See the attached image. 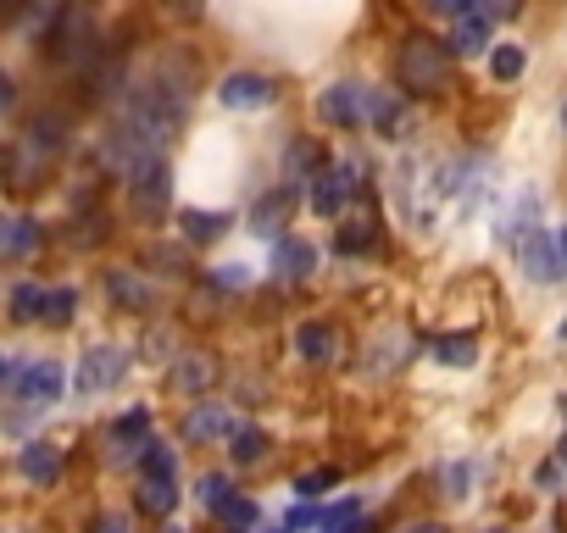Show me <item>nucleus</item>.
<instances>
[{"mask_svg": "<svg viewBox=\"0 0 567 533\" xmlns=\"http://www.w3.org/2000/svg\"><path fill=\"white\" fill-rule=\"evenodd\" d=\"M395 79H401V90L417 95V101L445 95V84H451V40L406 34L401 51H395Z\"/></svg>", "mask_w": 567, "mask_h": 533, "instance_id": "obj_1", "label": "nucleus"}, {"mask_svg": "<svg viewBox=\"0 0 567 533\" xmlns=\"http://www.w3.org/2000/svg\"><path fill=\"white\" fill-rule=\"evenodd\" d=\"M62 362L56 356H34V362H7V395L29 411H45L62 400Z\"/></svg>", "mask_w": 567, "mask_h": 533, "instance_id": "obj_2", "label": "nucleus"}, {"mask_svg": "<svg viewBox=\"0 0 567 533\" xmlns=\"http://www.w3.org/2000/svg\"><path fill=\"white\" fill-rule=\"evenodd\" d=\"M45 45H51V56L62 67H90V56H95V23H90V12L84 7H68L62 23H56V34Z\"/></svg>", "mask_w": 567, "mask_h": 533, "instance_id": "obj_3", "label": "nucleus"}, {"mask_svg": "<svg viewBox=\"0 0 567 533\" xmlns=\"http://www.w3.org/2000/svg\"><path fill=\"white\" fill-rule=\"evenodd\" d=\"M123 373H128V351H117V345H95V351H84V356H79V373H73V384H79V395L90 400V395L112 389Z\"/></svg>", "mask_w": 567, "mask_h": 533, "instance_id": "obj_4", "label": "nucleus"}, {"mask_svg": "<svg viewBox=\"0 0 567 533\" xmlns=\"http://www.w3.org/2000/svg\"><path fill=\"white\" fill-rule=\"evenodd\" d=\"M357 173H362L357 161H334V167L312 173V184H307V195H312V211H323V217H340V211H346V195L362 184Z\"/></svg>", "mask_w": 567, "mask_h": 533, "instance_id": "obj_5", "label": "nucleus"}, {"mask_svg": "<svg viewBox=\"0 0 567 533\" xmlns=\"http://www.w3.org/2000/svg\"><path fill=\"white\" fill-rule=\"evenodd\" d=\"M517 7H467L456 23H451V51L456 56H478L484 45H489V23L495 18H512Z\"/></svg>", "mask_w": 567, "mask_h": 533, "instance_id": "obj_6", "label": "nucleus"}, {"mask_svg": "<svg viewBox=\"0 0 567 533\" xmlns=\"http://www.w3.org/2000/svg\"><path fill=\"white\" fill-rule=\"evenodd\" d=\"M517 255H523V273L534 279V284H556L561 273H567V261H561V244L550 239V233H528L523 244H517Z\"/></svg>", "mask_w": 567, "mask_h": 533, "instance_id": "obj_7", "label": "nucleus"}, {"mask_svg": "<svg viewBox=\"0 0 567 533\" xmlns=\"http://www.w3.org/2000/svg\"><path fill=\"white\" fill-rule=\"evenodd\" d=\"M278 95V84L267 79V73H228L223 84H217V101L228 106V112H256V106H267Z\"/></svg>", "mask_w": 567, "mask_h": 533, "instance_id": "obj_8", "label": "nucleus"}, {"mask_svg": "<svg viewBox=\"0 0 567 533\" xmlns=\"http://www.w3.org/2000/svg\"><path fill=\"white\" fill-rule=\"evenodd\" d=\"M323 117L340 123V128L368 123L373 117V90H362V84H329L323 90Z\"/></svg>", "mask_w": 567, "mask_h": 533, "instance_id": "obj_9", "label": "nucleus"}, {"mask_svg": "<svg viewBox=\"0 0 567 533\" xmlns=\"http://www.w3.org/2000/svg\"><path fill=\"white\" fill-rule=\"evenodd\" d=\"M239 428H234V411L223 406V400H200L189 417H184V439L189 445H206V439H234Z\"/></svg>", "mask_w": 567, "mask_h": 533, "instance_id": "obj_10", "label": "nucleus"}, {"mask_svg": "<svg viewBox=\"0 0 567 533\" xmlns=\"http://www.w3.org/2000/svg\"><path fill=\"white\" fill-rule=\"evenodd\" d=\"M290 211H296V189H272V195H261V200H256V211H250V228H256L261 239L284 244V239H290V233H284Z\"/></svg>", "mask_w": 567, "mask_h": 533, "instance_id": "obj_11", "label": "nucleus"}, {"mask_svg": "<svg viewBox=\"0 0 567 533\" xmlns=\"http://www.w3.org/2000/svg\"><path fill=\"white\" fill-rule=\"evenodd\" d=\"M128 200H134V211H145V217H162V211H167V161H151V167H140V173L128 178Z\"/></svg>", "mask_w": 567, "mask_h": 533, "instance_id": "obj_12", "label": "nucleus"}, {"mask_svg": "<svg viewBox=\"0 0 567 533\" xmlns=\"http://www.w3.org/2000/svg\"><path fill=\"white\" fill-rule=\"evenodd\" d=\"M18 472H23L29 483H56V478H62V450H56L51 439H29V445L18 450Z\"/></svg>", "mask_w": 567, "mask_h": 533, "instance_id": "obj_13", "label": "nucleus"}, {"mask_svg": "<svg viewBox=\"0 0 567 533\" xmlns=\"http://www.w3.org/2000/svg\"><path fill=\"white\" fill-rule=\"evenodd\" d=\"M272 266L284 279H312V266H318V244L312 239H284V244H272Z\"/></svg>", "mask_w": 567, "mask_h": 533, "instance_id": "obj_14", "label": "nucleus"}, {"mask_svg": "<svg viewBox=\"0 0 567 533\" xmlns=\"http://www.w3.org/2000/svg\"><path fill=\"white\" fill-rule=\"evenodd\" d=\"M228 211H200V206H184L178 211V233L189 239V244H212V239H223L228 233Z\"/></svg>", "mask_w": 567, "mask_h": 533, "instance_id": "obj_15", "label": "nucleus"}, {"mask_svg": "<svg viewBox=\"0 0 567 533\" xmlns=\"http://www.w3.org/2000/svg\"><path fill=\"white\" fill-rule=\"evenodd\" d=\"M45 161H51L45 150H34L29 139H18V145H12V161H7V173H12V189H18V195H23V189H34V184L45 178Z\"/></svg>", "mask_w": 567, "mask_h": 533, "instance_id": "obj_16", "label": "nucleus"}, {"mask_svg": "<svg viewBox=\"0 0 567 533\" xmlns=\"http://www.w3.org/2000/svg\"><path fill=\"white\" fill-rule=\"evenodd\" d=\"M296 356H301L307 367L334 362V328H329V323H301V328H296Z\"/></svg>", "mask_w": 567, "mask_h": 533, "instance_id": "obj_17", "label": "nucleus"}, {"mask_svg": "<svg viewBox=\"0 0 567 533\" xmlns=\"http://www.w3.org/2000/svg\"><path fill=\"white\" fill-rule=\"evenodd\" d=\"M134 489H140L134 500H140V511H145V516H167V511L178 505V478H151V472H140V483H134Z\"/></svg>", "mask_w": 567, "mask_h": 533, "instance_id": "obj_18", "label": "nucleus"}, {"mask_svg": "<svg viewBox=\"0 0 567 533\" xmlns=\"http://www.w3.org/2000/svg\"><path fill=\"white\" fill-rule=\"evenodd\" d=\"M106 290H112V301L123 306V312H151V284L145 279H134V273H123V266H112L106 273Z\"/></svg>", "mask_w": 567, "mask_h": 533, "instance_id": "obj_19", "label": "nucleus"}, {"mask_svg": "<svg viewBox=\"0 0 567 533\" xmlns=\"http://www.w3.org/2000/svg\"><path fill=\"white\" fill-rule=\"evenodd\" d=\"M123 90H134V84H128V67H123V56H101V62H95V73H90V95L106 106V101H117Z\"/></svg>", "mask_w": 567, "mask_h": 533, "instance_id": "obj_20", "label": "nucleus"}, {"mask_svg": "<svg viewBox=\"0 0 567 533\" xmlns=\"http://www.w3.org/2000/svg\"><path fill=\"white\" fill-rule=\"evenodd\" d=\"M212 378H217V367H212V356H178V367H173V389L178 395H206L212 389Z\"/></svg>", "mask_w": 567, "mask_h": 533, "instance_id": "obj_21", "label": "nucleus"}, {"mask_svg": "<svg viewBox=\"0 0 567 533\" xmlns=\"http://www.w3.org/2000/svg\"><path fill=\"white\" fill-rule=\"evenodd\" d=\"M112 445H117V450H128V445H134V450L145 456V450H151V411H145V406L123 411V417L112 422Z\"/></svg>", "mask_w": 567, "mask_h": 533, "instance_id": "obj_22", "label": "nucleus"}, {"mask_svg": "<svg viewBox=\"0 0 567 533\" xmlns=\"http://www.w3.org/2000/svg\"><path fill=\"white\" fill-rule=\"evenodd\" d=\"M34 244H40V222H34V217H12L7 233H0V255H7V261L34 255Z\"/></svg>", "mask_w": 567, "mask_h": 533, "instance_id": "obj_23", "label": "nucleus"}, {"mask_svg": "<svg viewBox=\"0 0 567 533\" xmlns=\"http://www.w3.org/2000/svg\"><path fill=\"white\" fill-rule=\"evenodd\" d=\"M23 139L34 145V150H45V156H56L62 145H68V123L56 117V112H40L29 128H23Z\"/></svg>", "mask_w": 567, "mask_h": 533, "instance_id": "obj_24", "label": "nucleus"}, {"mask_svg": "<svg viewBox=\"0 0 567 533\" xmlns=\"http://www.w3.org/2000/svg\"><path fill=\"white\" fill-rule=\"evenodd\" d=\"M373 233H379V222H373V211H357V217H346L340 222V255H357V250H373Z\"/></svg>", "mask_w": 567, "mask_h": 533, "instance_id": "obj_25", "label": "nucleus"}, {"mask_svg": "<svg viewBox=\"0 0 567 533\" xmlns=\"http://www.w3.org/2000/svg\"><path fill=\"white\" fill-rule=\"evenodd\" d=\"M45 301H51L45 284H12V323H18V328H23V323H40V317H45Z\"/></svg>", "mask_w": 567, "mask_h": 533, "instance_id": "obj_26", "label": "nucleus"}, {"mask_svg": "<svg viewBox=\"0 0 567 533\" xmlns=\"http://www.w3.org/2000/svg\"><path fill=\"white\" fill-rule=\"evenodd\" d=\"M473 356H478V339L473 334H440L434 339V362L440 367H473Z\"/></svg>", "mask_w": 567, "mask_h": 533, "instance_id": "obj_27", "label": "nucleus"}, {"mask_svg": "<svg viewBox=\"0 0 567 533\" xmlns=\"http://www.w3.org/2000/svg\"><path fill=\"white\" fill-rule=\"evenodd\" d=\"M473 478H478V461H451V467H440V494L467 500L473 494Z\"/></svg>", "mask_w": 567, "mask_h": 533, "instance_id": "obj_28", "label": "nucleus"}, {"mask_svg": "<svg viewBox=\"0 0 567 533\" xmlns=\"http://www.w3.org/2000/svg\"><path fill=\"white\" fill-rule=\"evenodd\" d=\"M523 45H495L489 51V73H495V84H517L523 79Z\"/></svg>", "mask_w": 567, "mask_h": 533, "instance_id": "obj_29", "label": "nucleus"}, {"mask_svg": "<svg viewBox=\"0 0 567 533\" xmlns=\"http://www.w3.org/2000/svg\"><path fill=\"white\" fill-rule=\"evenodd\" d=\"M140 472H151V478H178V450L162 445V439H151V450L140 456Z\"/></svg>", "mask_w": 567, "mask_h": 533, "instance_id": "obj_30", "label": "nucleus"}, {"mask_svg": "<svg viewBox=\"0 0 567 533\" xmlns=\"http://www.w3.org/2000/svg\"><path fill=\"white\" fill-rule=\"evenodd\" d=\"M217 516H223V527H228V533H250L261 511H256V500H245V494H234V500H228V505H223Z\"/></svg>", "mask_w": 567, "mask_h": 533, "instance_id": "obj_31", "label": "nucleus"}, {"mask_svg": "<svg viewBox=\"0 0 567 533\" xmlns=\"http://www.w3.org/2000/svg\"><path fill=\"white\" fill-rule=\"evenodd\" d=\"M145 261L156 266V273H184V266H189V255H184L178 244H167V239H156V244H145Z\"/></svg>", "mask_w": 567, "mask_h": 533, "instance_id": "obj_32", "label": "nucleus"}, {"mask_svg": "<svg viewBox=\"0 0 567 533\" xmlns=\"http://www.w3.org/2000/svg\"><path fill=\"white\" fill-rule=\"evenodd\" d=\"M373 123H379V134L401 139V106H395L390 90H373Z\"/></svg>", "mask_w": 567, "mask_h": 533, "instance_id": "obj_33", "label": "nucleus"}, {"mask_svg": "<svg viewBox=\"0 0 567 533\" xmlns=\"http://www.w3.org/2000/svg\"><path fill=\"white\" fill-rule=\"evenodd\" d=\"M73 317H79V295H73L68 284L51 290V301H45V323H51V328H68Z\"/></svg>", "mask_w": 567, "mask_h": 533, "instance_id": "obj_34", "label": "nucleus"}, {"mask_svg": "<svg viewBox=\"0 0 567 533\" xmlns=\"http://www.w3.org/2000/svg\"><path fill=\"white\" fill-rule=\"evenodd\" d=\"M261 445H267L261 428H239V433L228 439V456H234L239 467H250V461H261Z\"/></svg>", "mask_w": 567, "mask_h": 533, "instance_id": "obj_35", "label": "nucleus"}, {"mask_svg": "<svg viewBox=\"0 0 567 533\" xmlns=\"http://www.w3.org/2000/svg\"><path fill=\"white\" fill-rule=\"evenodd\" d=\"M68 239H73V244H101V239H106V211H90V217H73V228H68Z\"/></svg>", "mask_w": 567, "mask_h": 533, "instance_id": "obj_36", "label": "nucleus"}, {"mask_svg": "<svg viewBox=\"0 0 567 533\" xmlns=\"http://www.w3.org/2000/svg\"><path fill=\"white\" fill-rule=\"evenodd\" d=\"M334 483H340V467H318V472H301V478H296L301 500H318V494H329Z\"/></svg>", "mask_w": 567, "mask_h": 533, "instance_id": "obj_37", "label": "nucleus"}, {"mask_svg": "<svg viewBox=\"0 0 567 533\" xmlns=\"http://www.w3.org/2000/svg\"><path fill=\"white\" fill-rule=\"evenodd\" d=\"M200 500H206V511H223V505H228V500H234V483H228V478H217V472H212V478H206V483H200Z\"/></svg>", "mask_w": 567, "mask_h": 533, "instance_id": "obj_38", "label": "nucleus"}, {"mask_svg": "<svg viewBox=\"0 0 567 533\" xmlns=\"http://www.w3.org/2000/svg\"><path fill=\"white\" fill-rule=\"evenodd\" d=\"M250 284V273H245V266L234 261V266H217V273H212V290H245Z\"/></svg>", "mask_w": 567, "mask_h": 533, "instance_id": "obj_39", "label": "nucleus"}, {"mask_svg": "<svg viewBox=\"0 0 567 533\" xmlns=\"http://www.w3.org/2000/svg\"><path fill=\"white\" fill-rule=\"evenodd\" d=\"M167 351H173V339H167V334H162V328H151V334H145V339H140V356H145V362H162V356H167Z\"/></svg>", "mask_w": 567, "mask_h": 533, "instance_id": "obj_40", "label": "nucleus"}, {"mask_svg": "<svg viewBox=\"0 0 567 533\" xmlns=\"http://www.w3.org/2000/svg\"><path fill=\"white\" fill-rule=\"evenodd\" d=\"M95 533H128V522H123V516H101Z\"/></svg>", "mask_w": 567, "mask_h": 533, "instance_id": "obj_41", "label": "nucleus"}, {"mask_svg": "<svg viewBox=\"0 0 567 533\" xmlns=\"http://www.w3.org/2000/svg\"><path fill=\"white\" fill-rule=\"evenodd\" d=\"M406 533H445L440 522H417V527H406Z\"/></svg>", "mask_w": 567, "mask_h": 533, "instance_id": "obj_42", "label": "nucleus"}, {"mask_svg": "<svg viewBox=\"0 0 567 533\" xmlns=\"http://www.w3.org/2000/svg\"><path fill=\"white\" fill-rule=\"evenodd\" d=\"M561 261H567V233H561Z\"/></svg>", "mask_w": 567, "mask_h": 533, "instance_id": "obj_43", "label": "nucleus"}, {"mask_svg": "<svg viewBox=\"0 0 567 533\" xmlns=\"http://www.w3.org/2000/svg\"><path fill=\"white\" fill-rule=\"evenodd\" d=\"M561 467H567V439H561Z\"/></svg>", "mask_w": 567, "mask_h": 533, "instance_id": "obj_44", "label": "nucleus"}, {"mask_svg": "<svg viewBox=\"0 0 567 533\" xmlns=\"http://www.w3.org/2000/svg\"><path fill=\"white\" fill-rule=\"evenodd\" d=\"M561 128H567V106H561Z\"/></svg>", "mask_w": 567, "mask_h": 533, "instance_id": "obj_45", "label": "nucleus"}, {"mask_svg": "<svg viewBox=\"0 0 567 533\" xmlns=\"http://www.w3.org/2000/svg\"><path fill=\"white\" fill-rule=\"evenodd\" d=\"M561 339H567V323H561Z\"/></svg>", "mask_w": 567, "mask_h": 533, "instance_id": "obj_46", "label": "nucleus"}]
</instances>
